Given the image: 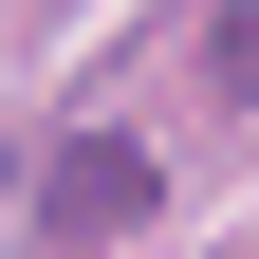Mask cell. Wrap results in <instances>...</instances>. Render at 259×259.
I'll return each mask as SVG.
<instances>
[{
  "mask_svg": "<svg viewBox=\"0 0 259 259\" xmlns=\"http://www.w3.org/2000/svg\"><path fill=\"white\" fill-rule=\"evenodd\" d=\"M37 222L56 241H130V222H148V148H130V130H74L37 167Z\"/></svg>",
  "mask_w": 259,
  "mask_h": 259,
  "instance_id": "1",
  "label": "cell"
},
{
  "mask_svg": "<svg viewBox=\"0 0 259 259\" xmlns=\"http://www.w3.org/2000/svg\"><path fill=\"white\" fill-rule=\"evenodd\" d=\"M204 93H259V19H204Z\"/></svg>",
  "mask_w": 259,
  "mask_h": 259,
  "instance_id": "2",
  "label": "cell"
}]
</instances>
